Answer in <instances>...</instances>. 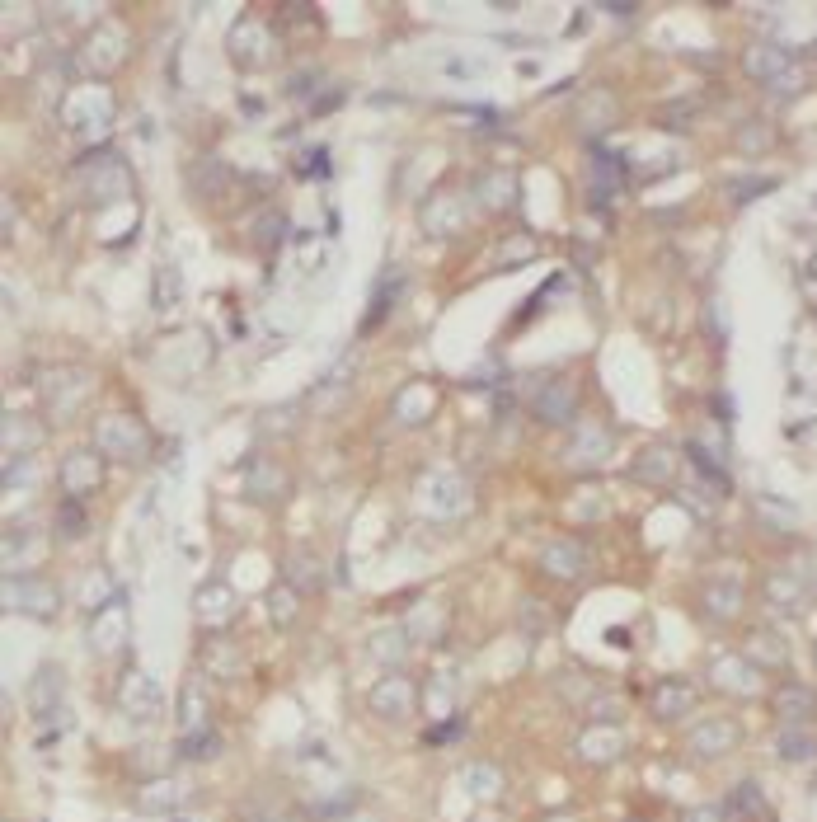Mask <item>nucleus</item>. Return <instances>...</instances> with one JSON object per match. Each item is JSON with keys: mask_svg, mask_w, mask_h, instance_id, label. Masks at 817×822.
I'll return each mask as SVG.
<instances>
[{"mask_svg": "<svg viewBox=\"0 0 817 822\" xmlns=\"http://www.w3.org/2000/svg\"><path fill=\"white\" fill-rule=\"evenodd\" d=\"M371 710L386 714V719H400V714L414 710V686L404 682V677H386V682L371 691Z\"/></svg>", "mask_w": 817, "mask_h": 822, "instance_id": "f257e3e1", "label": "nucleus"}, {"mask_svg": "<svg viewBox=\"0 0 817 822\" xmlns=\"http://www.w3.org/2000/svg\"><path fill=\"white\" fill-rule=\"evenodd\" d=\"M686 822H719V813H714V808H705V813H691Z\"/></svg>", "mask_w": 817, "mask_h": 822, "instance_id": "20e7f679", "label": "nucleus"}, {"mask_svg": "<svg viewBox=\"0 0 817 822\" xmlns=\"http://www.w3.org/2000/svg\"><path fill=\"white\" fill-rule=\"evenodd\" d=\"M780 705H785L789 719H803V714L813 710V696H808V691H799V686H789L785 696H780Z\"/></svg>", "mask_w": 817, "mask_h": 822, "instance_id": "7ed1b4c3", "label": "nucleus"}, {"mask_svg": "<svg viewBox=\"0 0 817 822\" xmlns=\"http://www.w3.org/2000/svg\"><path fill=\"white\" fill-rule=\"evenodd\" d=\"M691 686H681V682H672V686H663L658 696H653V710H658V719H677V714H686L681 705H691Z\"/></svg>", "mask_w": 817, "mask_h": 822, "instance_id": "f03ea898", "label": "nucleus"}]
</instances>
